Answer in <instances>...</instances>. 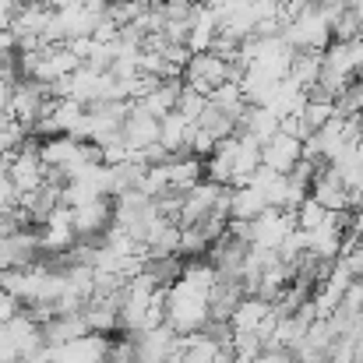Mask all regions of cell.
<instances>
[{"instance_id":"9a60e30c","label":"cell","mask_w":363,"mask_h":363,"mask_svg":"<svg viewBox=\"0 0 363 363\" xmlns=\"http://www.w3.org/2000/svg\"><path fill=\"white\" fill-rule=\"evenodd\" d=\"M39 328H43V342H46L50 350L67 346V342H74V339L89 335V325H85V318H82V314H57V318L43 321Z\"/></svg>"},{"instance_id":"2e32d148","label":"cell","mask_w":363,"mask_h":363,"mask_svg":"<svg viewBox=\"0 0 363 363\" xmlns=\"http://www.w3.org/2000/svg\"><path fill=\"white\" fill-rule=\"evenodd\" d=\"M191 134H194V121L180 117L177 110L159 121V145L169 155H191Z\"/></svg>"},{"instance_id":"9c48e42d","label":"cell","mask_w":363,"mask_h":363,"mask_svg":"<svg viewBox=\"0 0 363 363\" xmlns=\"http://www.w3.org/2000/svg\"><path fill=\"white\" fill-rule=\"evenodd\" d=\"M300 162H303V141L300 138H289V134L279 130L272 141L261 145V166L279 173V177H289Z\"/></svg>"},{"instance_id":"603a6c76","label":"cell","mask_w":363,"mask_h":363,"mask_svg":"<svg viewBox=\"0 0 363 363\" xmlns=\"http://www.w3.org/2000/svg\"><path fill=\"white\" fill-rule=\"evenodd\" d=\"M293 216H296V230H300V233H314V230H321V226H328V223L335 219V216H332L325 205H318L314 198H307Z\"/></svg>"},{"instance_id":"7402d4cb","label":"cell","mask_w":363,"mask_h":363,"mask_svg":"<svg viewBox=\"0 0 363 363\" xmlns=\"http://www.w3.org/2000/svg\"><path fill=\"white\" fill-rule=\"evenodd\" d=\"M198 127H201V130H208L216 141H226V138H233V134H237V117H233V113H226V110H219V106L208 99L205 113L198 117Z\"/></svg>"},{"instance_id":"d4e9b609","label":"cell","mask_w":363,"mask_h":363,"mask_svg":"<svg viewBox=\"0 0 363 363\" xmlns=\"http://www.w3.org/2000/svg\"><path fill=\"white\" fill-rule=\"evenodd\" d=\"M205 106H208V96H205V92H198V89H191V85L180 89V99H177V113H180V117L198 123V117L205 113Z\"/></svg>"},{"instance_id":"f1b7e54d","label":"cell","mask_w":363,"mask_h":363,"mask_svg":"<svg viewBox=\"0 0 363 363\" xmlns=\"http://www.w3.org/2000/svg\"><path fill=\"white\" fill-rule=\"evenodd\" d=\"M67 50H71L82 64H89V57H92V50H96V39H92V35H85V39H71Z\"/></svg>"},{"instance_id":"ffe728a7","label":"cell","mask_w":363,"mask_h":363,"mask_svg":"<svg viewBox=\"0 0 363 363\" xmlns=\"http://www.w3.org/2000/svg\"><path fill=\"white\" fill-rule=\"evenodd\" d=\"M321 67H325V53L296 50V53H293V64H289V82L300 85L303 92H311V89L321 82Z\"/></svg>"},{"instance_id":"30bf717a","label":"cell","mask_w":363,"mask_h":363,"mask_svg":"<svg viewBox=\"0 0 363 363\" xmlns=\"http://www.w3.org/2000/svg\"><path fill=\"white\" fill-rule=\"evenodd\" d=\"M39 243H43V257L46 254H67L74 243H78V233H74V216L71 208H57L43 226H39Z\"/></svg>"},{"instance_id":"ac0fdd59","label":"cell","mask_w":363,"mask_h":363,"mask_svg":"<svg viewBox=\"0 0 363 363\" xmlns=\"http://www.w3.org/2000/svg\"><path fill=\"white\" fill-rule=\"evenodd\" d=\"M272 205L257 187H233L230 191V223H254L257 216H264Z\"/></svg>"},{"instance_id":"d6986e66","label":"cell","mask_w":363,"mask_h":363,"mask_svg":"<svg viewBox=\"0 0 363 363\" xmlns=\"http://www.w3.org/2000/svg\"><path fill=\"white\" fill-rule=\"evenodd\" d=\"M219 35V18H216V7H198L194 21H191V35H187V50L191 53H208L212 43Z\"/></svg>"},{"instance_id":"4dcf8cb0","label":"cell","mask_w":363,"mask_h":363,"mask_svg":"<svg viewBox=\"0 0 363 363\" xmlns=\"http://www.w3.org/2000/svg\"><path fill=\"white\" fill-rule=\"evenodd\" d=\"M350 7H353L357 14H363V0H350Z\"/></svg>"},{"instance_id":"6da1fadb","label":"cell","mask_w":363,"mask_h":363,"mask_svg":"<svg viewBox=\"0 0 363 363\" xmlns=\"http://www.w3.org/2000/svg\"><path fill=\"white\" fill-rule=\"evenodd\" d=\"M257 169H261V145L240 134L219 141L216 152L205 159V180L219 187H247Z\"/></svg>"},{"instance_id":"83f0119b","label":"cell","mask_w":363,"mask_h":363,"mask_svg":"<svg viewBox=\"0 0 363 363\" xmlns=\"http://www.w3.org/2000/svg\"><path fill=\"white\" fill-rule=\"evenodd\" d=\"M18 314H21V300H18V296H11V293L0 286V328H4L7 321H14Z\"/></svg>"},{"instance_id":"e0dca14e","label":"cell","mask_w":363,"mask_h":363,"mask_svg":"<svg viewBox=\"0 0 363 363\" xmlns=\"http://www.w3.org/2000/svg\"><path fill=\"white\" fill-rule=\"evenodd\" d=\"M237 134L257 141V145H264V141H272V138L279 134V117H275L268 106H247L243 117L237 121Z\"/></svg>"},{"instance_id":"8992f818","label":"cell","mask_w":363,"mask_h":363,"mask_svg":"<svg viewBox=\"0 0 363 363\" xmlns=\"http://www.w3.org/2000/svg\"><path fill=\"white\" fill-rule=\"evenodd\" d=\"M311 198L318 205H325L332 216H346V212H357V201H353V191L346 187V180L339 177L335 166H325L318 169L314 184H311Z\"/></svg>"},{"instance_id":"4316f807","label":"cell","mask_w":363,"mask_h":363,"mask_svg":"<svg viewBox=\"0 0 363 363\" xmlns=\"http://www.w3.org/2000/svg\"><path fill=\"white\" fill-rule=\"evenodd\" d=\"M18 205H21V191L14 187L11 173H7V169H0V212H14Z\"/></svg>"},{"instance_id":"7c38bea8","label":"cell","mask_w":363,"mask_h":363,"mask_svg":"<svg viewBox=\"0 0 363 363\" xmlns=\"http://www.w3.org/2000/svg\"><path fill=\"white\" fill-rule=\"evenodd\" d=\"M39 155H43L46 169H57L60 177H67V169L82 159V141L71 138V134H53V138H43L39 141Z\"/></svg>"},{"instance_id":"44dd1931","label":"cell","mask_w":363,"mask_h":363,"mask_svg":"<svg viewBox=\"0 0 363 363\" xmlns=\"http://www.w3.org/2000/svg\"><path fill=\"white\" fill-rule=\"evenodd\" d=\"M180 89H184V78L180 82H162L155 92H148L145 99H138V106L148 113V117H155V121H162V117H169L173 110H177V99H180Z\"/></svg>"},{"instance_id":"52a82bcc","label":"cell","mask_w":363,"mask_h":363,"mask_svg":"<svg viewBox=\"0 0 363 363\" xmlns=\"http://www.w3.org/2000/svg\"><path fill=\"white\" fill-rule=\"evenodd\" d=\"M74 216V233L78 243H103L106 230L113 226V198H96L89 205L71 208Z\"/></svg>"},{"instance_id":"cb8c5ba5","label":"cell","mask_w":363,"mask_h":363,"mask_svg":"<svg viewBox=\"0 0 363 363\" xmlns=\"http://www.w3.org/2000/svg\"><path fill=\"white\" fill-rule=\"evenodd\" d=\"M339 117L335 113V103H325V99H307V106H303V123H307V130L314 134V130H321L325 123H332Z\"/></svg>"},{"instance_id":"8fae6325","label":"cell","mask_w":363,"mask_h":363,"mask_svg":"<svg viewBox=\"0 0 363 363\" xmlns=\"http://www.w3.org/2000/svg\"><path fill=\"white\" fill-rule=\"evenodd\" d=\"M110 346H113L110 335L89 332V335H82V339H74L67 346H57L53 350V363H110Z\"/></svg>"},{"instance_id":"3957f363","label":"cell","mask_w":363,"mask_h":363,"mask_svg":"<svg viewBox=\"0 0 363 363\" xmlns=\"http://www.w3.org/2000/svg\"><path fill=\"white\" fill-rule=\"evenodd\" d=\"M282 39L293 46V50H307V53H325L332 46V21L328 14L311 4L303 14H296L286 28H282Z\"/></svg>"},{"instance_id":"5b68a950","label":"cell","mask_w":363,"mask_h":363,"mask_svg":"<svg viewBox=\"0 0 363 363\" xmlns=\"http://www.w3.org/2000/svg\"><path fill=\"white\" fill-rule=\"evenodd\" d=\"M226 82H230V60L216 57L212 50H208V53H191V60H187V67H184V85H191V89L212 96V92L223 89Z\"/></svg>"},{"instance_id":"5bb4252c","label":"cell","mask_w":363,"mask_h":363,"mask_svg":"<svg viewBox=\"0 0 363 363\" xmlns=\"http://www.w3.org/2000/svg\"><path fill=\"white\" fill-rule=\"evenodd\" d=\"M243 300H247L243 282H237V279H219V282L212 286V293H208V311H212V321L230 325L233 311L240 307Z\"/></svg>"},{"instance_id":"4fadbf2b","label":"cell","mask_w":363,"mask_h":363,"mask_svg":"<svg viewBox=\"0 0 363 363\" xmlns=\"http://www.w3.org/2000/svg\"><path fill=\"white\" fill-rule=\"evenodd\" d=\"M123 141H127V148H130L134 155H141L145 148L159 145V121L148 117L138 103H130V113H127V121H123Z\"/></svg>"},{"instance_id":"484cf974","label":"cell","mask_w":363,"mask_h":363,"mask_svg":"<svg viewBox=\"0 0 363 363\" xmlns=\"http://www.w3.org/2000/svg\"><path fill=\"white\" fill-rule=\"evenodd\" d=\"M335 113H339V117H363V78H357V82L335 99Z\"/></svg>"},{"instance_id":"ba28073f","label":"cell","mask_w":363,"mask_h":363,"mask_svg":"<svg viewBox=\"0 0 363 363\" xmlns=\"http://www.w3.org/2000/svg\"><path fill=\"white\" fill-rule=\"evenodd\" d=\"M293 233H296V216L286 208H268L264 216L250 223V243L264 250H279Z\"/></svg>"},{"instance_id":"277c9868","label":"cell","mask_w":363,"mask_h":363,"mask_svg":"<svg viewBox=\"0 0 363 363\" xmlns=\"http://www.w3.org/2000/svg\"><path fill=\"white\" fill-rule=\"evenodd\" d=\"M39 141L43 138H28L18 152H11L7 155V162H4V169L11 173V180H14V187L21 191V194H32V191H39L43 184H46V162H43V155H39Z\"/></svg>"},{"instance_id":"7a4b0ae2","label":"cell","mask_w":363,"mask_h":363,"mask_svg":"<svg viewBox=\"0 0 363 363\" xmlns=\"http://www.w3.org/2000/svg\"><path fill=\"white\" fill-rule=\"evenodd\" d=\"M212 325V311H208V289L177 279L166 289V328H173L177 335H201Z\"/></svg>"},{"instance_id":"f546056e","label":"cell","mask_w":363,"mask_h":363,"mask_svg":"<svg viewBox=\"0 0 363 363\" xmlns=\"http://www.w3.org/2000/svg\"><path fill=\"white\" fill-rule=\"evenodd\" d=\"M21 11V0H0V28H11Z\"/></svg>"}]
</instances>
